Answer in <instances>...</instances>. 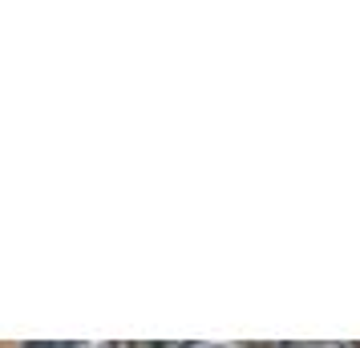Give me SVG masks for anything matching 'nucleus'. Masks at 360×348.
Listing matches in <instances>:
<instances>
[{
  "mask_svg": "<svg viewBox=\"0 0 360 348\" xmlns=\"http://www.w3.org/2000/svg\"><path fill=\"white\" fill-rule=\"evenodd\" d=\"M29 348H73V344H29Z\"/></svg>",
  "mask_w": 360,
  "mask_h": 348,
  "instance_id": "obj_1",
  "label": "nucleus"
},
{
  "mask_svg": "<svg viewBox=\"0 0 360 348\" xmlns=\"http://www.w3.org/2000/svg\"><path fill=\"white\" fill-rule=\"evenodd\" d=\"M304 348H344V344H304Z\"/></svg>",
  "mask_w": 360,
  "mask_h": 348,
  "instance_id": "obj_2",
  "label": "nucleus"
},
{
  "mask_svg": "<svg viewBox=\"0 0 360 348\" xmlns=\"http://www.w3.org/2000/svg\"><path fill=\"white\" fill-rule=\"evenodd\" d=\"M186 348H214V344H186Z\"/></svg>",
  "mask_w": 360,
  "mask_h": 348,
  "instance_id": "obj_3",
  "label": "nucleus"
}]
</instances>
